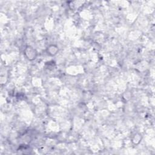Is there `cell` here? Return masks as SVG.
I'll list each match as a JSON object with an SVG mask.
<instances>
[{"label":"cell","instance_id":"1","mask_svg":"<svg viewBox=\"0 0 155 155\" xmlns=\"http://www.w3.org/2000/svg\"><path fill=\"white\" fill-rule=\"evenodd\" d=\"M24 55L27 59L30 61L35 59L37 56L36 51L31 46H27L24 50Z\"/></svg>","mask_w":155,"mask_h":155},{"label":"cell","instance_id":"2","mask_svg":"<svg viewBox=\"0 0 155 155\" xmlns=\"http://www.w3.org/2000/svg\"><path fill=\"white\" fill-rule=\"evenodd\" d=\"M47 51L48 54L52 56H54L57 54L58 52V48L56 46H50L47 48Z\"/></svg>","mask_w":155,"mask_h":155}]
</instances>
